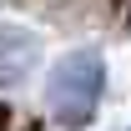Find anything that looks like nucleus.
Segmentation results:
<instances>
[{
  "instance_id": "f257e3e1",
  "label": "nucleus",
  "mask_w": 131,
  "mask_h": 131,
  "mask_svg": "<svg viewBox=\"0 0 131 131\" xmlns=\"http://www.w3.org/2000/svg\"><path fill=\"white\" fill-rule=\"evenodd\" d=\"M101 91H106V61L96 50H71L46 76V106L61 126H86L101 106Z\"/></svg>"
},
{
  "instance_id": "f03ea898",
  "label": "nucleus",
  "mask_w": 131,
  "mask_h": 131,
  "mask_svg": "<svg viewBox=\"0 0 131 131\" xmlns=\"http://www.w3.org/2000/svg\"><path fill=\"white\" fill-rule=\"evenodd\" d=\"M5 121H10V111H5V106H0V126H5Z\"/></svg>"
}]
</instances>
